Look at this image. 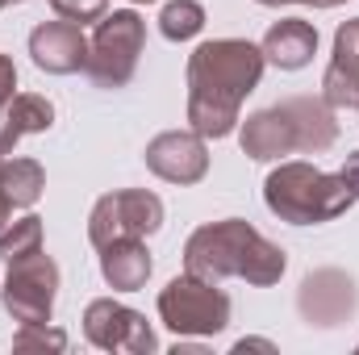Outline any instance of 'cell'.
<instances>
[{"label": "cell", "mask_w": 359, "mask_h": 355, "mask_svg": "<svg viewBox=\"0 0 359 355\" xmlns=\"http://www.w3.org/2000/svg\"><path fill=\"white\" fill-rule=\"evenodd\" d=\"M264 51L247 38H213L188 55V126L201 138L238 130L243 100L264 80Z\"/></svg>", "instance_id": "cell-1"}, {"label": "cell", "mask_w": 359, "mask_h": 355, "mask_svg": "<svg viewBox=\"0 0 359 355\" xmlns=\"http://www.w3.org/2000/svg\"><path fill=\"white\" fill-rule=\"evenodd\" d=\"M288 267L284 247H276L271 239H264L251 222L243 217H226V222H209L201 230L188 234L184 243V272L201 276V280H247L255 288H271Z\"/></svg>", "instance_id": "cell-2"}, {"label": "cell", "mask_w": 359, "mask_h": 355, "mask_svg": "<svg viewBox=\"0 0 359 355\" xmlns=\"http://www.w3.org/2000/svg\"><path fill=\"white\" fill-rule=\"evenodd\" d=\"M238 142H243V155L255 159V163H271V159H284V155H318V151H330L339 142V121H334V109L318 96H288L271 109H259L243 121L238 130Z\"/></svg>", "instance_id": "cell-3"}, {"label": "cell", "mask_w": 359, "mask_h": 355, "mask_svg": "<svg viewBox=\"0 0 359 355\" xmlns=\"http://www.w3.org/2000/svg\"><path fill=\"white\" fill-rule=\"evenodd\" d=\"M264 201L268 209L288 222V226H322V222H334L343 217L359 196L351 192V184L330 172H318L313 163H301V159H288L280 168H271L264 180Z\"/></svg>", "instance_id": "cell-4"}, {"label": "cell", "mask_w": 359, "mask_h": 355, "mask_svg": "<svg viewBox=\"0 0 359 355\" xmlns=\"http://www.w3.org/2000/svg\"><path fill=\"white\" fill-rule=\"evenodd\" d=\"M147 46V21L134 8H117L96 21L88 38V72L96 88H126Z\"/></svg>", "instance_id": "cell-5"}, {"label": "cell", "mask_w": 359, "mask_h": 355, "mask_svg": "<svg viewBox=\"0 0 359 355\" xmlns=\"http://www.w3.org/2000/svg\"><path fill=\"white\" fill-rule=\"evenodd\" d=\"M159 318L180 339H209L230 326V297L213 280L184 272L159 293Z\"/></svg>", "instance_id": "cell-6"}, {"label": "cell", "mask_w": 359, "mask_h": 355, "mask_svg": "<svg viewBox=\"0 0 359 355\" xmlns=\"http://www.w3.org/2000/svg\"><path fill=\"white\" fill-rule=\"evenodd\" d=\"M159 226H163V201L147 188L104 192L88 213V239L96 251L113 239H147Z\"/></svg>", "instance_id": "cell-7"}, {"label": "cell", "mask_w": 359, "mask_h": 355, "mask_svg": "<svg viewBox=\"0 0 359 355\" xmlns=\"http://www.w3.org/2000/svg\"><path fill=\"white\" fill-rule=\"evenodd\" d=\"M55 297H59V264L46 251L21 255V260L8 264L0 301H4V309H8V318L17 326H25V322H50Z\"/></svg>", "instance_id": "cell-8"}, {"label": "cell", "mask_w": 359, "mask_h": 355, "mask_svg": "<svg viewBox=\"0 0 359 355\" xmlns=\"http://www.w3.org/2000/svg\"><path fill=\"white\" fill-rule=\"evenodd\" d=\"M84 335L100 351H126V355L159 351V339H155L151 322L138 309H130V305H121L113 297H100L84 309Z\"/></svg>", "instance_id": "cell-9"}, {"label": "cell", "mask_w": 359, "mask_h": 355, "mask_svg": "<svg viewBox=\"0 0 359 355\" xmlns=\"http://www.w3.org/2000/svg\"><path fill=\"white\" fill-rule=\"evenodd\" d=\"M147 168L168 184H201L209 176V147L196 130H163L147 142Z\"/></svg>", "instance_id": "cell-10"}, {"label": "cell", "mask_w": 359, "mask_h": 355, "mask_svg": "<svg viewBox=\"0 0 359 355\" xmlns=\"http://www.w3.org/2000/svg\"><path fill=\"white\" fill-rule=\"evenodd\" d=\"M29 55L42 72L50 76H76L88 67V38H84V25L76 21H42L34 34H29Z\"/></svg>", "instance_id": "cell-11"}, {"label": "cell", "mask_w": 359, "mask_h": 355, "mask_svg": "<svg viewBox=\"0 0 359 355\" xmlns=\"http://www.w3.org/2000/svg\"><path fill=\"white\" fill-rule=\"evenodd\" d=\"M322 100L330 109H359V17L343 21L334 34V55L322 76Z\"/></svg>", "instance_id": "cell-12"}, {"label": "cell", "mask_w": 359, "mask_h": 355, "mask_svg": "<svg viewBox=\"0 0 359 355\" xmlns=\"http://www.w3.org/2000/svg\"><path fill=\"white\" fill-rule=\"evenodd\" d=\"M155 272V260L142 239H113L100 247V276L117 293H138Z\"/></svg>", "instance_id": "cell-13"}, {"label": "cell", "mask_w": 359, "mask_h": 355, "mask_svg": "<svg viewBox=\"0 0 359 355\" xmlns=\"http://www.w3.org/2000/svg\"><path fill=\"white\" fill-rule=\"evenodd\" d=\"M259 51H264V59L276 63L280 72H301L318 55V29L309 21H301V17H284V21H276L268 34H264V46Z\"/></svg>", "instance_id": "cell-14"}, {"label": "cell", "mask_w": 359, "mask_h": 355, "mask_svg": "<svg viewBox=\"0 0 359 355\" xmlns=\"http://www.w3.org/2000/svg\"><path fill=\"white\" fill-rule=\"evenodd\" d=\"M55 126V105L38 92H17L0 109V155H13V147L25 134H46Z\"/></svg>", "instance_id": "cell-15"}, {"label": "cell", "mask_w": 359, "mask_h": 355, "mask_svg": "<svg viewBox=\"0 0 359 355\" xmlns=\"http://www.w3.org/2000/svg\"><path fill=\"white\" fill-rule=\"evenodd\" d=\"M42 188H46V172H42L38 159H4V168H0V192L8 196L13 209L38 205Z\"/></svg>", "instance_id": "cell-16"}, {"label": "cell", "mask_w": 359, "mask_h": 355, "mask_svg": "<svg viewBox=\"0 0 359 355\" xmlns=\"http://www.w3.org/2000/svg\"><path fill=\"white\" fill-rule=\"evenodd\" d=\"M34 251H42V217L25 213V217L8 222V226L0 230V260H4V264H13V260H21V255H34Z\"/></svg>", "instance_id": "cell-17"}, {"label": "cell", "mask_w": 359, "mask_h": 355, "mask_svg": "<svg viewBox=\"0 0 359 355\" xmlns=\"http://www.w3.org/2000/svg\"><path fill=\"white\" fill-rule=\"evenodd\" d=\"M159 29H163L168 42H188L205 29V8L196 0H172L159 13Z\"/></svg>", "instance_id": "cell-18"}, {"label": "cell", "mask_w": 359, "mask_h": 355, "mask_svg": "<svg viewBox=\"0 0 359 355\" xmlns=\"http://www.w3.org/2000/svg\"><path fill=\"white\" fill-rule=\"evenodd\" d=\"M13 347L17 351H34V347H50V351H63L67 347V335L59 330V326H50V322H25L17 335H13Z\"/></svg>", "instance_id": "cell-19"}, {"label": "cell", "mask_w": 359, "mask_h": 355, "mask_svg": "<svg viewBox=\"0 0 359 355\" xmlns=\"http://www.w3.org/2000/svg\"><path fill=\"white\" fill-rule=\"evenodd\" d=\"M50 8H55L59 17H67V21L84 25V21H100V17H104L109 0H50Z\"/></svg>", "instance_id": "cell-20"}, {"label": "cell", "mask_w": 359, "mask_h": 355, "mask_svg": "<svg viewBox=\"0 0 359 355\" xmlns=\"http://www.w3.org/2000/svg\"><path fill=\"white\" fill-rule=\"evenodd\" d=\"M13 88H17V67H13V59H8V55H0V109L17 96Z\"/></svg>", "instance_id": "cell-21"}, {"label": "cell", "mask_w": 359, "mask_h": 355, "mask_svg": "<svg viewBox=\"0 0 359 355\" xmlns=\"http://www.w3.org/2000/svg\"><path fill=\"white\" fill-rule=\"evenodd\" d=\"M339 176L347 180V184H351V192L359 196V151H351V155L343 159V168H339Z\"/></svg>", "instance_id": "cell-22"}, {"label": "cell", "mask_w": 359, "mask_h": 355, "mask_svg": "<svg viewBox=\"0 0 359 355\" xmlns=\"http://www.w3.org/2000/svg\"><path fill=\"white\" fill-rule=\"evenodd\" d=\"M8 217H13V205H8V196H4V192H0V230H4V226H8Z\"/></svg>", "instance_id": "cell-23"}, {"label": "cell", "mask_w": 359, "mask_h": 355, "mask_svg": "<svg viewBox=\"0 0 359 355\" xmlns=\"http://www.w3.org/2000/svg\"><path fill=\"white\" fill-rule=\"evenodd\" d=\"M301 4H309V8H339V4H347V0H301Z\"/></svg>", "instance_id": "cell-24"}, {"label": "cell", "mask_w": 359, "mask_h": 355, "mask_svg": "<svg viewBox=\"0 0 359 355\" xmlns=\"http://www.w3.org/2000/svg\"><path fill=\"white\" fill-rule=\"evenodd\" d=\"M255 4H264V8H280V4H301V0H255Z\"/></svg>", "instance_id": "cell-25"}, {"label": "cell", "mask_w": 359, "mask_h": 355, "mask_svg": "<svg viewBox=\"0 0 359 355\" xmlns=\"http://www.w3.org/2000/svg\"><path fill=\"white\" fill-rule=\"evenodd\" d=\"M13 4H25V0H0V8H13Z\"/></svg>", "instance_id": "cell-26"}, {"label": "cell", "mask_w": 359, "mask_h": 355, "mask_svg": "<svg viewBox=\"0 0 359 355\" xmlns=\"http://www.w3.org/2000/svg\"><path fill=\"white\" fill-rule=\"evenodd\" d=\"M130 4H155V0H130Z\"/></svg>", "instance_id": "cell-27"}, {"label": "cell", "mask_w": 359, "mask_h": 355, "mask_svg": "<svg viewBox=\"0 0 359 355\" xmlns=\"http://www.w3.org/2000/svg\"><path fill=\"white\" fill-rule=\"evenodd\" d=\"M0 168H4V155H0Z\"/></svg>", "instance_id": "cell-28"}]
</instances>
